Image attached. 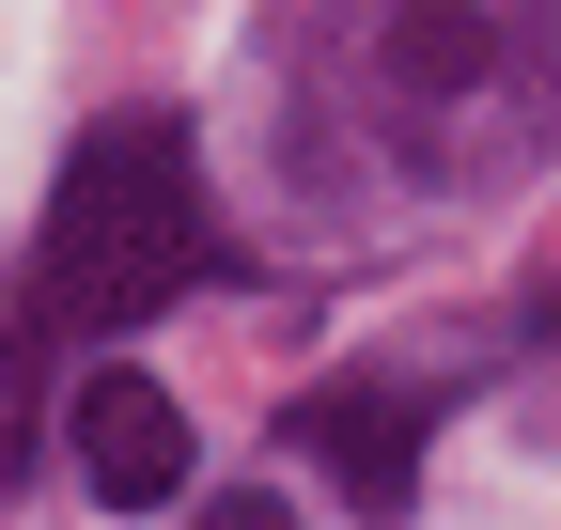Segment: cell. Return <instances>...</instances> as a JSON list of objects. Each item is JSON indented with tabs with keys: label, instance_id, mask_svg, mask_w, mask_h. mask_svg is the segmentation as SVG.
Here are the masks:
<instances>
[{
	"label": "cell",
	"instance_id": "obj_5",
	"mask_svg": "<svg viewBox=\"0 0 561 530\" xmlns=\"http://www.w3.org/2000/svg\"><path fill=\"white\" fill-rule=\"evenodd\" d=\"M203 530H297V515H280V499H219V515H203Z\"/></svg>",
	"mask_w": 561,
	"mask_h": 530
},
{
	"label": "cell",
	"instance_id": "obj_3",
	"mask_svg": "<svg viewBox=\"0 0 561 530\" xmlns=\"http://www.w3.org/2000/svg\"><path fill=\"white\" fill-rule=\"evenodd\" d=\"M297 437H312V469L359 515H405V484H421V406H405V390H312Z\"/></svg>",
	"mask_w": 561,
	"mask_h": 530
},
{
	"label": "cell",
	"instance_id": "obj_4",
	"mask_svg": "<svg viewBox=\"0 0 561 530\" xmlns=\"http://www.w3.org/2000/svg\"><path fill=\"white\" fill-rule=\"evenodd\" d=\"M390 79L405 94H468L483 79V16H468V0H405V16H390Z\"/></svg>",
	"mask_w": 561,
	"mask_h": 530
},
{
	"label": "cell",
	"instance_id": "obj_2",
	"mask_svg": "<svg viewBox=\"0 0 561 530\" xmlns=\"http://www.w3.org/2000/svg\"><path fill=\"white\" fill-rule=\"evenodd\" d=\"M62 437H79V484H94L110 515L187 499V406H172L140 359H94V375H79V406H62Z\"/></svg>",
	"mask_w": 561,
	"mask_h": 530
},
{
	"label": "cell",
	"instance_id": "obj_1",
	"mask_svg": "<svg viewBox=\"0 0 561 530\" xmlns=\"http://www.w3.org/2000/svg\"><path fill=\"white\" fill-rule=\"evenodd\" d=\"M203 187H187V125L157 110H125L79 141V172H62V204H47V327H140V312H172L203 281Z\"/></svg>",
	"mask_w": 561,
	"mask_h": 530
}]
</instances>
